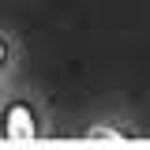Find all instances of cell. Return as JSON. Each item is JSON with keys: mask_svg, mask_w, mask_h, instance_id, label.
Masks as SVG:
<instances>
[{"mask_svg": "<svg viewBox=\"0 0 150 150\" xmlns=\"http://www.w3.org/2000/svg\"><path fill=\"white\" fill-rule=\"evenodd\" d=\"M38 135V112L30 101H11L4 109V139L8 143H30Z\"/></svg>", "mask_w": 150, "mask_h": 150, "instance_id": "obj_1", "label": "cell"}, {"mask_svg": "<svg viewBox=\"0 0 150 150\" xmlns=\"http://www.w3.org/2000/svg\"><path fill=\"white\" fill-rule=\"evenodd\" d=\"M86 139H124V131H116V128H90Z\"/></svg>", "mask_w": 150, "mask_h": 150, "instance_id": "obj_2", "label": "cell"}]
</instances>
